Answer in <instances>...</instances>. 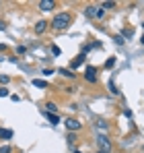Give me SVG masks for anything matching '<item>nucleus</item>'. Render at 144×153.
<instances>
[{
	"mask_svg": "<svg viewBox=\"0 0 144 153\" xmlns=\"http://www.w3.org/2000/svg\"><path fill=\"white\" fill-rule=\"evenodd\" d=\"M70 21H72V17H70V13H60V15H56L54 17V21H51V25H54V29H66V27L70 25Z\"/></svg>",
	"mask_w": 144,
	"mask_h": 153,
	"instance_id": "1",
	"label": "nucleus"
},
{
	"mask_svg": "<svg viewBox=\"0 0 144 153\" xmlns=\"http://www.w3.org/2000/svg\"><path fill=\"white\" fill-rule=\"evenodd\" d=\"M97 143H99L101 151H109V149H111V141H109V137H105V134H99V137H97Z\"/></svg>",
	"mask_w": 144,
	"mask_h": 153,
	"instance_id": "2",
	"label": "nucleus"
},
{
	"mask_svg": "<svg viewBox=\"0 0 144 153\" xmlns=\"http://www.w3.org/2000/svg\"><path fill=\"white\" fill-rule=\"evenodd\" d=\"M87 15H89V17H97V19H101V17L105 15V10H103L101 6H95V4H91V6L87 8Z\"/></svg>",
	"mask_w": 144,
	"mask_h": 153,
	"instance_id": "3",
	"label": "nucleus"
},
{
	"mask_svg": "<svg viewBox=\"0 0 144 153\" xmlns=\"http://www.w3.org/2000/svg\"><path fill=\"white\" fill-rule=\"evenodd\" d=\"M84 79H87L89 83H97V68H95V66H87V71H84Z\"/></svg>",
	"mask_w": 144,
	"mask_h": 153,
	"instance_id": "4",
	"label": "nucleus"
},
{
	"mask_svg": "<svg viewBox=\"0 0 144 153\" xmlns=\"http://www.w3.org/2000/svg\"><path fill=\"white\" fill-rule=\"evenodd\" d=\"M66 128H68L70 132H74V130H80V128H82V124H80L76 118H66Z\"/></svg>",
	"mask_w": 144,
	"mask_h": 153,
	"instance_id": "5",
	"label": "nucleus"
},
{
	"mask_svg": "<svg viewBox=\"0 0 144 153\" xmlns=\"http://www.w3.org/2000/svg\"><path fill=\"white\" fill-rule=\"evenodd\" d=\"M84 58H87V56H84V54H80V56H76V58L72 60V62H70V71H72V73H74L78 66H82V64H84Z\"/></svg>",
	"mask_w": 144,
	"mask_h": 153,
	"instance_id": "6",
	"label": "nucleus"
},
{
	"mask_svg": "<svg viewBox=\"0 0 144 153\" xmlns=\"http://www.w3.org/2000/svg\"><path fill=\"white\" fill-rule=\"evenodd\" d=\"M54 8H56L54 0H41L39 2V10H54Z\"/></svg>",
	"mask_w": 144,
	"mask_h": 153,
	"instance_id": "7",
	"label": "nucleus"
},
{
	"mask_svg": "<svg viewBox=\"0 0 144 153\" xmlns=\"http://www.w3.org/2000/svg\"><path fill=\"white\" fill-rule=\"evenodd\" d=\"M48 21H37V23H35V33H43V31H46V29H48Z\"/></svg>",
	"mask_w": 144,
	"mask_h": 153,
	"instance_id": "8",
	"label": "nucleus"
},
{
	"mask_svg": "<svg viewBox=\"0 0 144 153\" xmlns=\"http://www.w3.org/2000/svg\"><path fill=\"white\" fill-rule=\"evenodd\" d=\"M33 87H37V89H48V81H43V79H33Z\"/></svg>",
	"mask_w": 144,
	"mask_h": 153,
	"instance_id": "9",
	"label": "nucleus"
},
{
	"mask_svg": "<svg viewBox=\"0 0 144 153\" xmlns=\"http://www.w3.org/2000/svg\"><path fill=\"white\" fill-rule=\"evenodd\" d=\"M0 139H4V141H10V139H12V130L0 128Z\"/></svg>",
	"mask_w": 144,
	"mask_h": 153,
	"instance_id": "10",
	"label": "nucleus"
},
{
	"mask_svg": "<svg viewBox=\"0 0 144 153\" xmlns=\"http://www.w3.org/2000/svg\"><path fill=\"white\" fill-rule=\"evenodd\" d=\"M43 116L48 118V120L51 122V124H58V122H60V118H58V114H49V112H43Z\"/></svg>",
	"mask_w": 144,
	"mask_h": 153,
	"instance_id": "11",
	"label": "nucleus"
},
{
	"mask_svg": "<svg viewBox=\"0 0 144 153\" xmlns=\"http://www.w3.org/2000/svg\"><path fill=\"white\" fill-rule=\"evenodd\" d=\"M46 112H49V114H56V112H58V105H56L54 102H48V103H46Z\"/></svg>",
	"mask_w": 144,
	"mask_h": 153,
	"instance_id": "12",
	"label": "nucleus"
},
{
	"mask_svg": "<svg viewBox=\"0 0 144 153\" xmlns=\"http://www.w3.org/2000/svg\"><path fill=\"white\" fill-rule=\"evenodd\" d=\"M60 75L68 76V79H76V73H72L70 68H60Z\"/></svg>",
	"mask_w": 144,
	"mask_h": 153,
	"instance_id": "13",
	"label": "nucleus"
},
{
	"mask_svg": "<svg viewBox=\"0 0 144 153\" xmlns=\"http://www.w3.org/2000/svg\"><path fill=\"white\" fill-rule=\"evenodd\" d=\"M115 62H118V60H115V56H111V58L105 62V68H113V66H115Z\"/></svg>",
	"mask_w": 144,
	"mask_h": 153,
	"instance_id": "14",
	"label": "nucleus"
},
{
	"mask_svg": "<svg viewBox=\"0 0 144 153\" xmlns=\"http://www.w3.org/2000/svg\"><path fill=\"white\" fill-rule=\"evenodd\" d=\"M101 8H103V10H109V8H115V2H103V4H101Z\"/></svg>",
	"mask_w": 144,
	"mask_h": 153,
	"instance_id": "15",
	"label": "nucleus"
},
{
	"mask_svg": "<svg viewBox=\"0 0 144 153\" xmlns=\"http://www.w3.org/2000/svg\"><path fill=\"white\" fill-rule=\"evenodd\" d=\"M97 126L101 128V130H107V126H109V124H107L105 120H97Z\"/></svg>",
	"mask_w": 144,
	"mask_h": 153,
	"instance_id": "16",
	"label": "nucleus"
},
{
	"mask_svg": "<svg viewBox=\"0 0 144 153\" xmlns=\"http://www.w3.org/2000/svg\"><path fill=\"white\" fill-rule=\"evenodd\" d=\"M0 83H2V85L10 83V76H8V75H0Z\"/></svg>",
	"mask_w": 144,
	"mask_h": 153,
	"instance_id": "17",
	"label": "nucleus"
},
{
	"mask_svg": "<svg viewBox=\"0 0 144 153\" xmlns=\"http://www.w3.org/2000/svg\"><path fill=\"white\" fill-rule=\"evenodd\" d=\"M0 153H12V147L10 145H4V147H0Z\"/></svg>",
	"mask_w": 144,
	"mask_h": 153,
	"instance_id": "18",
	"label": "nucleus"
},
{
	"mask_svg": "<svg viewBox=\"0 0 144 153\" xmlns=\"http://www.w3.org/2000/svg\"><path fill=\"white\" fill-rule=\"evenodd\" d=\"M109 89H111V93H115V95H118V93H120V91H118V87H115V83H113V81H109Z\"/></svg>",
	"mask_w": 144,
	"mask_h": 153,
	"instance_id": "19",
	"label": "nucleus"
},
{
	"mask_svg": "<svg viewBox=\"0 0 144 153\" xmlns=\"http://www.w3.org/2000/svg\"><path fill=\"white\" fill-rule=\"evenodd\" d=\"M51 54H54V56H60L62 52H60V48H58V46H51Z\"/></svg>",
	"mask_w": 144,
	"mask_h": 153,
	"instance_id": "20",
	"label": "nucleus"
},
{
	"mask_svg": "<svg viewBox=\"0 0 144 153\" xmlns=\"http://www.w3.org/2000/svg\"><path fill=\"white\" fill-rule=\"evenodd\" d=\"M8 95V89L6 87H0V97H6Z\"/></svg>",
	"mask_w": 144,
	"mask_h": 153,
	"instance_id": "21",
	"label": "nucleus"
},
{
	"mask_svg": "<svg viewBox=\"0 0 144 153\" xmlns=\"http://www.w3.org/2000/svg\"><path fill=\"white\" fill-rule=\"evenodd\" d=\"M113 39H115V44H120V46H121V44H123V37H121V35H115Z\"/></svg>",
	"mask_w": 144,
	"mask_h": 153,
	"instance_id": "22",
	"label": "nucleus"
},
{
	"mask_svg": "<svg viewBox=\"0 0 144 153\" xmlns=\"http://www.w3.org/2000/svg\"><path fill=\"white\" fill-rule=\"evenodd\" d=\"M74 139H76V137H74V132H70V134H68V143H70V145L74 143Z\"/></svg>",
	"mask_w": 144,
	"mask_h": 153,
	"instance_id": "23",
	"label": "nucleus"
},
{
	"mask_svg": "<svg viewBox=\"0 0 144 153\" xmlns=\"http://www.w3.org/2000/svg\"><path fill=\"white\" fill-rule=\"evenodd\" d=\"M4 29H6V25H4V23L0 21V31H4Z\"/></svg>",
	"mask_w": 144,
	"mask_h": 153,
	"instance_id": "24",
	"label": "nucleus"
},
{
	"mask_svg": "<svg viewBox=\"0 0 144 153\" xmlns=\"http://www.w3.org/2000/svg\"><path fill=\"white\" fill-rule=\"evenodd\" d=\"M99 153H109V151H99Z\"/></svg>",
	"mask_w": 144,
	"mask_h": 153,
	"instance_id": "25",
	"label": "nucleus"
},
{
	"mask_svg": "<svg viewBox=\"0 0 144 153\" xmlns=\"http://www.w3.org/2000/svg\"><path fill=\"white\" fill-rule=\"evenodd\" d=\"M142 46H144V35H142Z\"/></svg>",
	"mask_w": 144,
	"mask_h": 153,
	"instance_id": "26",
	"label": "nucleus"
},
{
	"mask_svg": "<svg viewBox=\"0 0 144 153\" xmlns=\"http://www.w3.org/2000/svg\"><path fill=\"white\" fill-rule=\"evenodd\" d=\"M142 29H144V23H142Z\"/></svg>",
	"mask_w": 144,
	"mask_h": 153,
	"instance_id": "27",
	"label": "nucleus"
}]
</instances>
